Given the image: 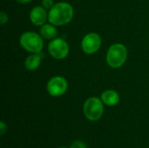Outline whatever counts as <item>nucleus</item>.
<instances>
[{"label":"nucleus","mask_w":149,"mask_h":148,"mask_svg":"<svg viewBox=\"0 0 149 148\" xmlns=\"http://www.w3.org/2000/svg\"><path fill=\"white\" fill-rule=\"evenodd\" d=\"M73 8L66 2L56 3L48 12V21L55 26H61L70 23L73 17Z\"/></svg>","instance_id":"f257e3e1"},{"label":"nucleus","mask_w":149,"mask_h":148,"mask_svg":"<svg viewBox=\"0 0 149 148\" xmlns=\"http://www.w3.org/2000/svg\"><path fill=\"white\" fill-rule=\"evenodd\" d=\"M127 58V50L122 44H112L107 53V62L112 68L121 67Z\"/></svg>","instance_id":"f03ea898"},{"label":"nucleus","mask_w":149,"mask_h":148,"mask_svg":"<svg viewBox=\"0 0 149 148\" xmlns=\"http://www.w3.org/2000/svg\"><path fill=\"white\" fill-rule=\"evenodd\" d=\"M19 43L25 51L31 53H39L44 46L41 35L33 31H26L23 33L19 38Z\"/></svg>","instance_id":"7ed1b4c3"},{"label":"nucleus","mask_w":149,"mask_h":148,"mask_svg":"<svg viewBox=\"0 0 149 148\" xmlns=\"http://www.w3.org/2000/svg\"><path fill=\"white\" fill-rule=\"evenodd\" d=\"M83 112L88 120L97 121L103 115L104 103L102 102L101 99H98L96 97L89 98L84 103Z\"/></svg>","instance_id":"20e7f679"},{"label":"nucleus","mask_w":149,"mask_h":148,"mask_svg":"<svg viewBox=\"0 0 149 148\" xmlns=\"http://www.w3.org/2000/svg\"><path fill=\"white\" fill-rule=\"evenodd\" d=\"M48 51L53 58L64 59L69 54V45L65 39L56 38L49 43Z\"/></svg>","instance_id":"39448f33"},{"label":"nucleus","mask_w":149,"mask_h":148,"mask_svg":"<svg viewBox=\"0 0 149 148\" xmlns=\"http://www.w3.org/2000/svg\"><path fill=\"white\" fill-rule=\"evenodd\" d=\"M68 88L66 79L61 76L52 77L47 83L46 89L48 93L52 97H59L65 93Z\"/></svg>","instance_id":"423d86ee"},{"label":"nucleus","mask_w":149,"mask_h":148,"mask_svg":"<svg viewBox=\"0 0 149 148\" xmlns=\"http://www.w3.org/2000/svg\"><path fill=\"white\" fill-rule=\"evenodd\" d=\"M101 45V38L99 34L91 32L86 34L81 41V49L86 54L97 52Z\"/></svg>","instance_id":"0eeeda50"},{"label":"nucleus","mask_w":149,"mask_h":148,"mask_svg":"<svg viewBox=\"0 0 149 148\" xmlns=\"http://www.w3.org/2000/svg\"><path fill=\"white\" fill-rule=\"evenodd\" d=\"M31 22L37 26H42L48 20V13L43 6H36L30 12Z\"/></svg>","instance_id":"6e6552de"},{"label":"nucleus","mask_w":149,"mask_h":148,"mask_svg":"<svg viewBox=\"0 0 149 148\" xmlns=\"http://www.w3.org/2000/svg\"><path fill=\"white\" fill-rule=\"evenodd\" d=\"M102 102L107 106H114L120 102V95L114 90H106L101 94Z\"/></svg>","instance_id":"1a4fd4ad"},{"label":"nucleus","mask_w":149,"mask_h":148,"mask_svg":"<svg viewBox=\"0 0 149 148\" xmlns=\"http://www.w3.org/2000/svg\"><path fill=\"white\" fill-rule=\"evenodd\" d=\"M41 55L39 53H32L24 61V67L28 71H35L38 69L41 63Z\"/></svg>","instance_id":"9d476101"},{"label":"nucleus","mask_w":149,"mask_h":148,"mask_svg":"<svg viewBox=\"0 0 149 148\" xmlns=\"http://www.w3.org/2000/svg\"><path fill=\"white\" fill-rule=\"evenodd\" d=\"M39 33L42 38H44L45 39L52 40V39L56 38L58 31H57L55 25H53L52 24H43L41 26V28L39 30Z\"/></svg>","instance_id":"9b49d317"},{"label":"nucleus","mask_w":149,"mask_h":148,"mask_svg":"<svg viewBox=\"0 0 149 148\" xmlns=\"http://www.w3.org/2000/svg\"><path fill=\"white\" fill-rule=\"evenodd\" d=\"M55 5L53 0H42V6L46 10H51Z\"/></svg>","instance_id":"f8f14e48"},{"label":"nucleus","mask_w":149,"mask_h":148,"mask_svg":"<svg viewBox=\"0 0 149 148\" xmlns=\"http://www.w3.org/2000/svg\"><path fill=\"white\" fill-rule=\"evenodd\" d=\"M70 148H87V147L85 142H83L81 140H76V141L72 142Z\"/></svg>","instance_id":"ddd939ff"},{"label":"nucleus","mask_w":149,"mask_h":148,"mask_svg":"<svg viewBox=\"0 0 149 148\" xmlns=\"http://www.w3.org/2000/svg\"><path fill=\"white\" fill-rule=\"evenodd\" d=\"M0 22H1V24L2 25H4L8 22V16L3 11H1L0 12Z\"/></svg>","instance_id":"4468645a"},{"label":"nucleus","mask_w":149,"mask_h":148,"mask_svg":"<svg viewBox=\"0 0 149 148\" xmlns=\"http://www.w3.org/2000/svg\"><path fill=\"white\" fill-rule=\"evenodd\" d=\"M6 132H7V125L3 121H1L0 122V134L3 135Z\"/></svg>","instance_id":"2eb2a0df"},{"label":"nucleus","mask_w":149,"mask_h":148,"mask_svg":"<svg viewBox=\"0 0 149 148\" xmlns=\"http://www.w3.org/2000/svg\"><path fill=\"white\" fill-rule=\"evenodd\" d=\"M16 1L19 3H30L31 0H16Z\"/></svg>","instance_id":"dca6fc26"},{"label":"nucleus","mask_w":149,"mask_h":148,"mask_svg":"<svg viewBox=\"0 0 149 148\" xmlns=\"http://www.w3.org/2000/svg\"><path fill=\"white\" fill-rule=\"evenodd\" d=\"M58 148H67V147H58Z\"/></svg>","instance_id":"f3484780"}]
</instances>
